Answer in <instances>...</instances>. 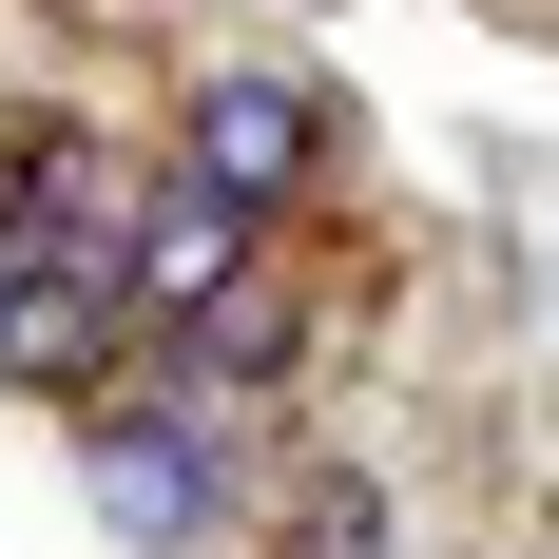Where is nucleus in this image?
<instances>
[{"label":"nucleus","mask_w":559,"mask_h":559,"mask_svg":"<svg viewBox=\"0 0 559 559\" xmlns=\"http://www.w3.org/2000/svg\"><path fill=\"white\" fill-rule=\"evenodd\" d=\"M0 386H58V405L135 386V309H116V271H78V251H20V231H0Z\"/></svg>","instance_id":"1"},{"label":"nucleus","mask_w":559,"mask_h":559,"mask_svg":"<svg viewBox=\"0 0 559 559\" xmlns=\"http://www.w3.org/2000/svg\"><path fill=\"white\" fill-rule=\"evenodd\" d=\"M309 155H329V116L289 97V78H193V135H174V174H193V193L289 213V193H309Z\"/></svg>","instance_id":"2"},{"label":"nucleus","mask_w":559,"mask_h":559,"mask_svg":"<svg viewBox=\"0 0 559 559\" xmlns=\"http://www.w3.org/2000/svg\"><path fill=\"white\" fill-rule=\"evenodd\" d=\"M116 213H135V155H97V135H0V231L20 251H78V271H116Z\"/></svg>","instance_id":"3"},{"label":"nucleus","mask_w":559,"mask_h":559,"mask_svg":"<svg viewBox=\"0 0 559 559\" xmlns=\"http://www.w3.org/2000/svg\"><path fill=\"white\" fill-rule=\"evenodd\" d=\"M97 502L135 521V540L193 559V540H213V444H193L174 405H116V386H97Z\"/></svg>","instance_id":"4"},{"label":"nucleus","mask_w":559,"mask_h":559,"mask_svg":"<svg viewBox=\"0 0 559 559\" xmlns=\"http://www.w3.org/2000/svg\"><path fill=\"white\" fill-rule=\"evenodd\" d=\"M271 559H386V483L367 463H289L271 483Z\"/></svg>","instance_id":"5"},{"label":"nucleus","mask_w":559,"mask_h":559,"mask_svg":"<svg viewBox=\"0 0 559 559\" xmlns=\"http://www.w3.org/2000/svg\"><path fill=\"white\" fill-rule=\"evenodd\" d=\"M58 20H97V0H58Z\"/></svg>","instance_id":"6"}]
</instances>
